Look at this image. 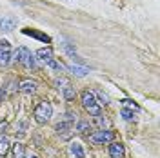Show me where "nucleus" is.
Listing matches in <instances>:
<instances>
[{
	"mask_svg": "<svg viewBox=\"0 0 160 158\" xmlns=\"http://www.w3.org/2000/svg\"><path fill=\"white\" fill-rule=\"evenodd\" d=\"M33 116H35V120H37L38 124H48L51 120V116H53V107H51V104L46 102V100L38 102V104L35 106Z\"/></svg>",
	"mask_w": 160,
	"mask_h": 158,
	"instance_id": "f257e3e1",
	"label": "nucleus"
},
{
	"mask_svg": "<svg viewBox=\"0 0 160 158\" xmlns=\"http://www.w3.org/2000/svg\"><path fill=\"white\" fill-rule=\"evenodd\" d=\"M80 98H82V106L84 109L89 113L91 116H100V106L97 104V98H95V95L91 93V91H82V95H80Z\"/></svg>",
	"mask_w": 160,
	"mask_h": 158,
	"instance_id": "f03ea898",
	"label": "nucleus"
},
{
	"mask_svg": "<svg viewBox=\"0 0 160 158\" xmlns=\"http://www.w3.org/2000/svg\"><path fill=\"white\" fill-rule=\"evenodd\" d=\"M17 62H20V64H24L26 67H31V69H35L37 67V58H35V55L31 53L28 47H18V49L15 51V55H13Z\"/></svg>",
	"mask_w": 160,
	"mask_h": 158,
	"instance_id": "7ed1b4c3",
	"label": "nucleus"
},
{
	"mask_svg": "<svg viewBox=\"0 0 160 158\" xmlns=\"http://www.w3.org/2000/svg\"><path fill=\"white\" fill-rule=\"evenodd\" d=\"M89 140L93 144H109V142L115 140V133L113 131H108V129H100V131L91 133Z\"/></svg>",
	"mask_w": 160,
	"mask_h": 158,
	"instance_id": "20e7f679",
	"label": "nucleus"
},
{
	"mask_svg": "<svg viewBox=\"0 0 160 158\" xmlns=\"http://www.w3.org/2000/svg\"><path fill=\"white\" fill-rule=\"evenodd\" d=\"M55 131L58 133L62 138H69L71 133H73V122H68V120H64V122H60V124H57L55 126Z\"/></svg>",
	"mask_w": 160,
	"mask_h": 158,
	"instance_id": "39448f33",
	"label": "nucleus"
},
{
	"mask_svg": "<svg viewBox=\"0 0 160 158\" xmlns=\"http://www.w3.org/2000/svg\"><path fill=\"white\" fill-rule=\"evenodd\" d=\"M109 155L111 158H124L126 156V149L120 142H109Z\"/></svg>",
	"mask_w": 160,
	"mask_h": 158,
	"instance_id": "423d86ee",
	"label": "nucleus"
},
{
	"mask_svg": "<svg viewBox=\"0 0 160 158\" xmlns=\"http://www.w3.org/2000/svg\"><path fill=\"white\" fill-rule=\"evenodd\" d=\"M15 26H17V18L6 17V18L0 20V33H8V31L15 29Z\"/></svg>",
	"mask_w": 160,
	"mask_h": 158,
	"instance_id": "0eeeda50",
	"label": "nucleus"
},
{
	"mask_svg": "<svg viewBox=\"0 0 160 158\" xmlns=\"http://www.w3.org/2000/svg\"><path fill=\"white\" fill-rule=\"evenodd\" d=\"M37 60L38 62H42V64H48L51 58H53V51H51V47H42V49L37 51Z\"/></svg>",
	"mask_w": 160,
	"mask_h": 158,
	"instance_id": "6e6552de",
	"label": "nucleus"
},
{
	"mask_svg": "<svg viewBox=\"0 0 160 158\" xmlns=\"http://www.w3.org/2000/svg\"><path fill=\"white\" fill-rule=\"evenodd\" d=\"M18 89L22 93H28V95H29V93H35V91H37V82H33V80H22Z\"/></svg>",
	"mask_w": 160,
	"mask_h": 158,
	"instance_id": "1a4fd4ad",
	"label": "nucleus"
},
{
	"mask_svg": "<svg viewBox=\"0 0 160 158\" xmlns=\"http://www.w3.org/2000/svg\"><path fill=\"white\" fill-rule=\"evenodd\" d=\"M11 62V49L9 47H0V67L9 66Z\"/></svg>",
	"mask_w": 160,
	"mask_h": 158,
	"instance_id": "9d476101",
	"label": "nucleus"
},
{
	"mask_svg": "<svg viewBox=\"0 0 160 158\" xmlns=\"http://www.w3.org/2000/svg\"><path fill=\"white\" fill-rule=\"evenodd\" d=\"M24 35H29V37H33V38H38V40H42V42H46V44L51 42V38L48 37V35L38 33V31H35V29H24Z\"/></svg>",
	"mask_w": 160,
	"mask_h": 158,
	"instance_id": "9b49d317",
	"label": "nucleus"
},
{
	"mask_svg": "<svg viewBox=\"0 0 160 158\" xmlns=\"http://www.w3.org/2000/svg\"><path fill=\"white\" fill-rule=\"evenodd\" d=\"M69 151L75 158H86V153H84V149H82V146H80L78 142H73L69 146Z\"/></svg>",
	"mask_w": 160,
	"mask_h": 158,
	"instance_id": "f8f14e48",
	"label": "nucleus"
},
{
	"mask_svg": "<svg viewBox=\"0 0 160 158\" xmlns=\"http://www.w3.org/2000/svg\"><path fill=\"white\" fill-rule=\"evenodd\" d=\"M68 69H69L73 75H77V77H86V75L89 73V69H88V67H84V66H77V64L69 66Z\"/></svg>",
	"mask_w": 160,
	"mask_h": 158,
	"instance_id": "ddd939ff",
	"label": "nucleus"
},
{
	"mask_svg": "<svg viewBox=\"0 0 160 158\" xmlns=\"http://www.w3.org/2000/svg\"><path fill=\"white\" fill-rule=\"evenodd\" d=\"M62 95H64V98L68 100V102H71V100H75V96H77V91L69 84V86H66V87L62 89Z\"/></svg>",
	"mask_w": 160,
	"mask_h": 158,
	"instance_id": "4468645a",
	"label": "nucleus"
},
{
	"mask_svg": "<svg viewBox=\"0 0 160 158\" xmlns=\"http://www.w3.org/2000/svg\"><path fill=\"white\" fill-rule=\"evenodd\" d=\"M13 158H26V147L20 142L13 146Z\"/></svg>",
	"mask_w": 160,
	"mask_h": 158,
	"instance_id": "2eb2a0df",
	"label": "nucleus"
},
{
	"mask_svg": "<svg viewBox=\"0 0 160 158\" xmlns=\"http://www.w3.org/2000/svg\"><path fill=\"white\" fill-rule=\"evenodd\" d=\"M77 131H78L80 135H89V131H91L89 122L88 120H80L78 124H77Z\"/></svg>",
	"mask_w": 160,
	"mask_h": 158,
	"instance_id": "dca6fc26",
	"label": "nucleus"
},
{
	"mask_svg": "<svg viewBox=\"0 0 160 158\" xmlns=\"http://www.w3.org/2000/svg\"><path fill=\"white\" fill-rule=\"evenodd\" d=\"M93 95H95V98H98V102H100V104H104V106H108V104H109V96H108V95H106L104 91H100V89H97V91H95Z\"/></svg>",
	"mask_w": 160,
	"mask_h": 158,
	"instance_id": "f3484780",
	"label": "nucleus"
},
{
	"mask_svg": "<svg viewBox=\"0 0 160 158\" xmlns=\"http://www.w3.org/2000/svg\"><path fill=\"white\" fill-rule=\"evenodd\" d=\"M122 107H126V109H131V111H140L138 104H135L133 100H128V98H124V100H122Z\"/></svg>",
	"mask_w": 160,
	"mask_h": 158,
	"instance_id": "a211bd4d",
	"label": "nucleus"
},
{
	"mask_svg": "<svg viewBox=\"0 0 160 158\" xmlns=\"http://www.w3.org/2000/svg\"><path fill=\"white\" fill-rule=\"evenodd\" d=\"M8 149H9L8 138H0V158H4L6 155H8Z\"/></svg>",
	"mask_w": 160,
	"mask_h": 158,
	"instance_id": "6ab92c4d",
	"label": "nucleus"
},
{
	"mask_svg": "<svg viewBox=\"0 0 160 158\" xmlns=\"http://www.w3.org/2000/svg\"><path fill=\"white\" fill-rule=\"evenodd\" d=\"M46 66H48V67H51V69H55V71H62V69H64V66H62L60 62H57L55 58H51Z\"/></svg>",
	"mask_w": 160,
	"mask_h": 158,
	"instance_id": "aec40b11",
	"label": "nucleus"
},
{
	"mask_svg": "<svg viewBox=\"0 0 160 158\" xmlns=\"http://www.w3.org/2000/svg\"><path fill=\"white\" fill-rule=\"evenodd\" d=\"M120 115H122V118H124V120H133V118H135L133 111H131V109H126V107H122Z\"/></svg>",
	"mask_w": 160,
	"mask_h": 158,
	"instance_id": "412c9836",
	"label": "nucleus"
},
{
	"mask_svg": "<svg viewBox=\"0 0 160 158\" xmlns=\"http://www.w3.org/2000/svg\"><path fill=\"white\" fill-rule=\"evenodd\" d=\"M55 84H57V87L58 89H64L66 86H69V80L68 78H57L55 80Z\"/></svg>",
	"mask_w": 160,
	"mask_h": 158,
	"instance_id": "4be33fe9",
	"label": "nucleus"
},
{
	"mask_svg": "<svg viewBox=\"0 0 160 158\" xmlns=\"http://www.w3.org/2000/svg\"><path fill=\"white\" fill-rule=\"evenodd\" d=\"M66 120H68V122H75V120H77V115H75L73 111H68V113H66Z\"/></svg>",
	"mask_w": 160,
	"mask_h": 158,
	"instance_id": "5701e85b",
	"label": "nucleus"
},
{
	"mask_svg": "<svg viewBox=\"0 0 160 158\" xmlns=\"http://www.w3.org/2000/svg\"><path fill=\"white\" fill-rule=\"evenodd\" d=\"M64 47H66V51H68V55H69V57H73V55H75V47H73L71 44H66Z\"/></svg>",
	"mask_w": 160,
	"mask_h": 158,
	"instance_id": "b1692460",
	"label": "nucleus"
},
{
	"mask_svg": "<svg viewBox=\"0 0 160 158\" xmlns=\"http://www.w3.org/2000/svg\"><path fill=\"white\" fill-rule=\"evenodd\" d=\"M26 127H28V122H22V124H20V127H18V135H20V136L26 133Z\"/></svg>",
	"mask_w": 160,
	"mask_h": 158,
	"instance_id": "393cba45",
	"label": "nucleus"
},
{
	"mask_svg": "<svg viewBox=\"0 0 160 158\" xmlns=\"http://www.w3.org/2000/svg\"><path fill=\"white\" fill-rule=\"evenodd\" d=\"M6 127H8V122H2V124H0V135L6 131Z\"/></svg>",
	"mask_w": 160,
	"mask_h": 158,
	"instance_id": "a878e982",
	"label": "nucleus"
},
{
	"mask_svg": "<svg viewBox=\"0 0 160 158\" xmlns=\"http://www.w3.org/2000/svg\"><path fill=\"white\" fill-rule=\"evenodd\" d=\"M0 47H9V42L8 40H0Z\"/></svg>",
	"mask_w": 160,
	"mask_h": 158,
	"instance_id": "bb28decb",
	"label": "nucleus"
},
{
	"mask_svg": "<svg viewBox=\"0 0 160 158\" xmlns=\"http://www.w3.org/2000/svg\"><path fill=\"white\" fill-rule=\"evenodd\" d=\"M4 96H6V89H4V87H0V102L4 100Z\"/></svg>",
	"mask_w": 160,
	"mask_h": 158,
	"instance_id": "cd10ccee",
	"label": "nucleus"
},
{
	"mask_svg": "<svg viewBox=\"0 0 160 158\" xmlns=\"http://www.w3.org/2000/svg\"><path fill=\"white\" fill-rule=\"evenodd\" d=\"M26 158H38V156H35V155H31V156H26Z\"/></svg>",
	"mask_w": 160,
	"mask_h": 158,
	"instance_id": "c85d7f7f",
	"label": "nucleus"
}]
</instances>
